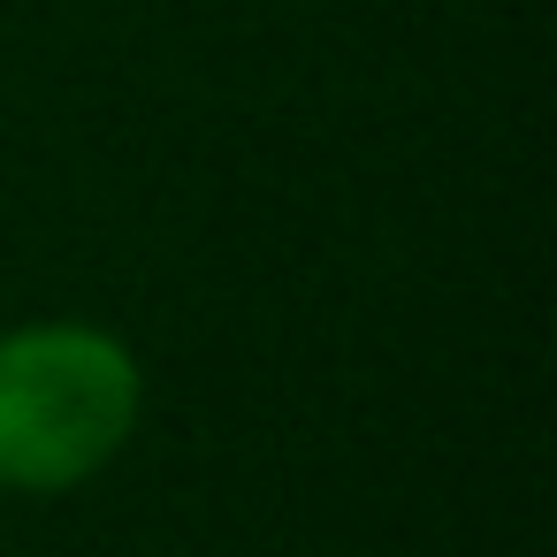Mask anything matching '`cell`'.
<instances>
[{"label":"cell","mask_w":557,"mask_h":557,"mask_svg":"<svg viewBox=\"0 0 557 557\" xmlns=\"http://www.w3.org/2000/svg\"><path fill=\"white\" fill-rule=\"evenodd\" d=\"M138 359L77 321L0 336V481L77 488L138 428Z\"/></svg>","instance_id":"1"}]
</instances>
